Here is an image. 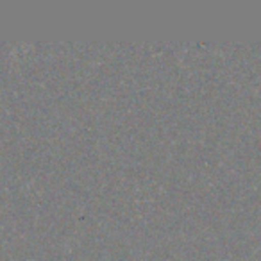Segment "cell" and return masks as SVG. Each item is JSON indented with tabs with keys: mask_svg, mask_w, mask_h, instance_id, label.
Instances as JSON below:
<instances>
[]
</instances>
